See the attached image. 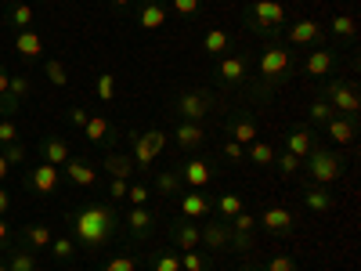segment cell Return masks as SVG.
Segmentation results:
<instances>
[{"label":"cell","instance_id":"obj_25","mask_svg":"<svg viewBox=\"0 0 361 271\" xmlns=\"http://www.w3.org/2000/svg\"><path fill=\"white\" fill-rule=\"evenodd\" d=\"M304 206H307V214H333L336 210V195L329 185H311V181H304Z\"/></svg>","mask_w":361,"mask_h":271},{"label":"cell","instance_id":"obj_3","mask_svg":"<svg viewBox=\"0 0 361 271\" xmlns=\"http://www.w3.org/2000/svg\"><path fill=\"white\" fill-rule=\"evenodd\" d=\"M286 22H289V11L282 0H250L243 8V25L260 40H279Z\"/></svg>","mask_w":361,"mask_h":271},{"label":"cell","instance_id":"obj_16","mask_svg":"<svg viewBox=\"0 0 361 271\" xmlns=\"http://www.w3.org/2000/svg\"><path fill=\"white\" fill-rule=\"evenodd\" d=\"M83 138L109 152V148H116V141H119V127L112 124L105 112H90V119L83 124Z\"/></svg>","mask_w":361,"mask_h":271},{"label":"cell","instance_id":"obj_47","mask_svg":"<svg viewBox=\"0 0 361 271\" xmlns=\"http://www.w3.org/2000/svg\"><path fill=\"white\" fill-rule=\"evenodd\" d=\"M148 199H152V185H145V181H130L127 203H130V206H148Z\"/></svg>","mask_w":361,"mask_h":271},{"label":"cell","instance_id":"obj_19","mask_svg":"<svg viewBox=\"0 0 361 271\" xmlns=\"http://www.w3.org/2000/svg\"><path fill=\"white\" fill-rule=\"evenodd\" d=\"M29 90H33V83H29V76H25V73L11 76V80H8V90L0 95V116L15 119V116H18V109H22V102L29 98Z\"/></svg>","mask_w":361,"mask_h":271},{"label":"cell","instance_id":"obj_37","mask_svg":"<svg viewBox=\"0 0 361 271\" xmlns=\"http://www.w3.org/2000/svg\"><path fill=\"white\" fill-rule=\"evenodd\" d=\"M243 210H246V203H243V195H238V192H217L214 195V217L231 221L235 214H243Z\"/></svg>","mask_w":361,"mask_h":271},{"label":"cell","instance_id":"obj_55","mask_svg":"<svg viewBox=\"0 0 361 271\" xmlns=\"http://www.w3.org/2000/svg\"><path fill=\"white\" fill-rule=\"evenodd\" d=\"M8 210H11V195L4 192V185H0V217H4Z\"/></svg>","mask_w":361,"mask_h":271},{"label":"cell","instance_id":"obj_50","mask_svg":"<svg viewBox=\"0 0 361 271\" xmlns=\"http://www.w3.org/2000/svg\"><path fill=\"white\" fill-rule=\"evenodd\" d=\"M170 11L180 18H195L202 11V0H170Z\"/></svg>","mask_w":361,"mask_h":271},{"label":"cell","instance_id":"obj_51","mask_svg":"<svg viewBox=\"0 0 361 271\" xmlns=\"http://www.w3.org/2000/svg\"><path fill=\"white\" fill-rule=\"evenodd\" d=\"M264 271H300V267H296V260L289 253H275V257H267Z\"/></svg>","mask_w":361,"mask_h":271},{"label":"cell","instance_id":"obj_27","mask_svg":"<svg viewBox=\"0 0 361 271\" xmlns=\"http://www.w3.org/2000/svg\"><path fill=\"white\" fill-rule=\"evenodd\" d=\"M185 192V181H180L177 167H166V170H152V195H159L163 203L177 199Z\"/></svg>","mask_w":361,"mask_h":271},{"label":"cell","instance_id":"obj_26","mask_svg":"<svg viewBox=\"0 0 361 271\" xmlns=\"http://www.w3.org/2000/svg\"><path fill=\"white\" fill-rule=\"evenodd\" d=\"M177 174H180V181H185V188H206L209 177H214V167H209V159H202V156H192V159H185L177 167Z\"/></svg>","mask_w":361,"mask_h":271},{"label":"cell","instance_id":"obj_48","mask_svg":"<svg viewBox=\"0 0 361 271\" xmlns=\"http://www.w3.org/2000/svg\"><path fill=\"white\" fill-rule=\"evenodd\" d=\"M127 188H130V181H119V177H109V188H105L109 203H112V206H119V203H127Z\"/></svg>","mask_w":361,"mask_h":271},{"label":"cell","instance_id":"obj_39","mask_svg":"<svg viewBox=\"0 0 361 271\" xmlns=\"http://www.w3.org/2000/svg\"><path fill=\"white\" fill-rule=\"evenodd\" d=\"M47 250H51V257H54L58 264H73V260L80 257V246L73 243L69 235H58V239H51V246H47Z\"/></svg>","mask_w":361,"mask_h":271},{"label":"cell","instance_id":"obj_8","mask_svg":"<svg viewBox=\"0 0 361 271\" xmlns=\"http://www.w3.org/2000/svg\"><path fill=\"white\" fill-rule=\"evenodd\" d=\"M329 105H333L336 116H347V119H361V95H357V83L354 80H340V76H329L322 80V95Z\"/></svg>","mask_w":361,"mask_h":271},{"label":"cell","instance_id":"obj_28","mask_svg":"<svg viewBox=\"0 0 361 271\" xmlns=\"http://www.w3.org/2000/svg\"><path fill=\"white\" fill-rule=\"evenodd\" d=\"M44 51H47V44H44V37L37 33L33 25L18 29V33H15V54H18V58H25V62H40Z\"/></svg>","mask_w":361,"mask_h":271},{"label":"cell","instance_id":"obj_40","mask_svg":"<svg viewBox=\"0 0 361 271\" xmlns=\"http://www.w3.org/2000/svg\"><path fill=\"white\" fill-rule=\"evenodd\" d=\"M148 271H180V253L152 250V253H148Z\"/></svg>","mask_w":361,"mask_h":271},{"label":"cell","instance_id":"obj_56","mask_svg":"<svg viewBox=\"0 0 361 271\" xmlns=\"http://www.w3.org/2000/svg\"><path fill=\"white\" fill-rule=\"evenodd\" d=\"M4 243H11V224L0 217V246H4Z\"/></svg>","mask_w":361,"mask_h":271},{"label":"cell","instance_id":"obj_6","mask_svg":"<svg viewBox=\"0 0 361 271\" xmlns=\"http://www.w3.org/2000/svg\"><path fill=\"white\" fill-rule=\"evenodd\" d=\"M253 76V54L250 51H228L214 62V83L217 90H243Z\"/></svg>","mask_w":361,"mask_h":271},{"label":"cell","instance_id":"obj_61","mask_svg":"<svg viewBox=\"0 0 361 271\" xmlns=\"http://www.w3.org/2000/svg\"><path fill=\"white\" fill-rule=\"evenodd\" d=\"M0 271H8V264H4V260H0Z\"/></svg>","mask_w":361,"mask_h":271},{"label":"cell","instance_id":"obj_9","mask_svg":"<svg viewBox=\"0 0 361 271\" xmlns=\"http://www.w3.org/2000/svg\"><path fill=\"white\" fill-rule=\"evenodd\" d=\"M286 47L293 51H314V47H325L329 37H325V25L314 22V18H296V22H286L282 37H279Z\"/></svg>","mask_w":361,"mask_h":271},{"label":"cell","instance_id":"obj_62","mask_svg":"<svg viewBox=\"0 0 361 271\" xmlns=\"http://www.w3.org/2000/svg\"><path fill=\"white\" fill-rule=\"evenodd\" d=\"M0 4H15V0H0Z\"/></svg>","mask_w":361,"mask_h":271},{"label":"cell","instance_id":"obj_31","mask_svg":"<svg viewBox=\"0 0 361 271\" xmlns=\"http://www.w3.org/2000/svg\"><path fill=\"white\" fill-rule=\"evenodd\" d=\"M173 141H177L180 152H199V148L206 145V127H202V124H185V119H177Z\"/></svg>","mask_w":361,"mask_h":271},{"label":"cell","instance_id":"obj_45","mask_svg":"<svg viewBox=\"0 0 361 271\" xmlns=\"http://www.w3.org/2000/svg\"><path fill=\"white\" fill-rule=\"evenodd\" d=\"M22 141V127H18V119H8V116H0V148H8Z\"/></svg>","mask_w":361,"mask_h":271},{"label":"cell","instance_id":"obj_5","mask_svg":"<svg viewBox=\"0 0 361 271\" xmlns=\"http://www.w3.org/2000/svg\"><path fill=\"white\" fill-rule=\"evenodd\" d=\"M300 170H304V181H311V185H333V181H340L347 174V159L336 152V148L314 145L304 156V163H300Z\"/></svg>","mask_w":361,"mask_h":271},{"label":"cell","instance_id":"obj_60","mask_svg":"<svg viewBox=\"0 0 361 271\" xmlns=\"http://www.w3.org/2000/svg\"><path fill=\"white\" fill-rule=\"evenodd\" d=\"M8 80H11V73L4 69V62H0V95H4V90H8Z\"/></svg>","mask_w":361,"mask_h":271},{"label":"cell","instance_id":"obj_12","mask_svg":"<svg viewBox=\"0 0 361 271\" xmlns=\"http://www.w3.org/2000/svg\"><path fill=\"white\" fill-rule=\"evenodd\" d=\"M22 188H29L33 195H54L62 188V167L51 163H33L22 170Z\"/></svg>","mask_w":361,"mask_h":271},{"label":"cell","instance_id":"obj_17","mask_svg":"<svg viewBox=\"0 0 361 271\" xmlns=\"http://www.w3.org/2000/svg\"><path fill=\"white\" fill-rule=\"evenodd\" d=\"M62 177L69 181L73 188H94V185H98V177H102V170L90 163L87 156H76V152H73L69 163L62 167Z\"/></svg>","mask_w":361,"mask_h":271},{"label":"cell","instance_id":"obj_57","mask_svg":"<svg viewBox=\"0 0 361 271\" xmlns=\"http://www.w3.org/2000/svg\"><path fill=\"white\" fill-rule=\"evenodd\" d=\"M109 8H116V11H130V8H134V0H109Z\"/></svg>","mask_w":361,"mask_h":271},{"label":"cell","instance_id":"obj_41","mask_svg":"<svg viewBox=\"0 0 361 271\" xmlns=\"http://www.w3.org/2000/svg\"><path fill=\"white\" fill-rule=\"evenodd\" d=\"M180 271H214V253L185 250L180 253Z\"/></svg>","mask_w":361,"mask_h":271},{"label":"cell","instance_id":"obj_58","mask_svg":"<svg viewBox=\"0 0 361 271\" xmlns=\"http://www.w3.org/2000/svg\"><path fill=\"white\" fill-rule=\"evenodd\" d=\"M8 174H11V163L4 159V152H0V185H4V181H8Z\"/></svg>","mask_w":361,"mask_h":271},{"label":"cell","instance_id":"obj_11","mask_svg":"<svg viewBox=\"0 0 361 271\" xmlns=\"http://www.w3.org/2000/svg\"><path fill=\"white\" fill-rule=\"evenodd\" d=\"M336 69H340V47H333V44L307 51V54H304V62L296 66V73H304V76H311V80L336 76Z\"/></svg>","mask_w":361,"mask_h":271},{"label":"cell","instance_id":"obj_10","mask_svg":"<svg viewBox=\"0 0 361 271\" xmlns=\"http://www.w3.org/2000/svg\"><path fill=\"white\" fill-rule=\"evenodd\" d=\"M119 217H123V235H127V243L137 246V243H148L156 231V221L159 214L152 206H130V210H119Z\"/></svg>","mask_w":361,"mask_h":271},{"label":"cell","instance_id":"obj_49","mask_svg":"<svg viewBox=\"0 0 361 271\" xmlns=\"http://www.w3.org/2000/svg\"><path fill=\"white\" fill-rule=\"evenodd\" d=\"M231 231H243V235H257V217L250 214V210H243V214H235L231 221Z\"/></svg>","mask_w":361,"mask_h":271},{"label":"cell","instance_id":"obj_34","mask_svg":"<svg viewBox=\"0 0 361 271\" xmlns=\"http://www.w3.org/2000/svg\"><path fill=\"white\" fill-rule=\"evenodd\" d=\"M325 138L333 141V145H354L357 141V124H354V119H347V116H333L325 124Z\"/></svg>","mask_w":361,"mask_h":271},{"label":"cell","instance_id":"obj_4","mask_svg":"<svg viewBox=\"0 0 361 271\" xmlns=\"http://www.w3.org/2000/svg\"><path fill=\"white\" fill-rule=\"evenodd\" d=\"M166 109L177 119H185V124H206V116H214L221 109V95H214L206 87H185L166 102Z\"/></svg>","mask_w":361,"mask_h":271},{"label":"cell","instance_id":"obj_20","mask_svg":"<svg viewBox=\"0 0 361 271\" xmlns=\"http://www.w3.org/2000/svg\"><path fill=\"white\" fill-rule=\"evenodd\" d=\"M134 8H137L134 22H137V29H145V33H152V29H163L166 25V15H170L166 0H134Z\"/></svg>","mask_w":361,"mask_h":271},{"label":"cell","instance_id":"obj_14","mask_svg":"<svg viewBox=\"0 0 361 271\" xmlns=\"http://www.w3.org/2000/svg\"><path fill=\"white\" fill-rule=\"evenodd\" d=\"M199 239H202L199 246H206L209 253H224V250H231V224H228L224 217L209 214V217L199 224Z\"/></svg>","mask_w":361,"mask_h":271},{"label":"cell","instance_id":"obj_1","mask_svg":"<svg viewBox=\"0 0 361 271\" xmlns=\"http://www.w3.org/2000/svg\"><path fill=\"white\" fill-rule=\"evenodd\" d=\"M66 228L80 253H105L123 235V217H119V206H112L109 199H90L69 210Z\"/></svg>","mask_w":361,"mask_h":271},{"label":"cell","instance_id":"obj_59","mask_svg":"<svg viewBox=\"0 0 361 271\" xmlns=\"http://www.w3.org/2000/svg\"><path fill=\"white\" fill-rule=\"evenodd\" d=\"M238 271H264L257 260H250V257H243V264H238Z\"/></svg>","mask_w":361,"mask_h":271},{"label":"cell","instance_id":"obj_36","mask_svg":"<svg viewBox=\"0 0 361 271\" xmlns=\"http://www.w3.org/2000/svg\"><path fill=\"white\" fill-rule=\"evenodd\" d=\"M94 271H141V253L134 250H119V253H109Z\"/></svg>","mask_w":361,"mask_h":271},{"label":"cell","instance_id":"obj_29","mask_svg":"<svg viewBox=\"0 0 361 271\" xmlns=\"http://www.w3.org/2000/svg\"><path fill=\"white\" fill-rule=\"evenodd\" d=\"M102 170L109 177H119V181H137V163L130 159V152H116V148H109L105 159H102Z\"/></svg>","mask_w":361,"mask_h":271},{"label":"cell","instance_id":"obj_18","mask_svg":"<svg viewBox=\"0 0 361 271\" xmlns=\"http://www.w3.org/2000/svg\"><path fill=\"white\" fill-rule=\"evenodd\" d=\"M166 239H170V246L177 250V253H185V250H199V224L195 221H188V217H173L170 224H166Z\"/></svg>","mask_w":361,"mask_h":271},{"label":"cell","instance_id":"obj_46","mask_svg":"<svg viewBox=\"0 0 361 271\" xmlns=\"http://www.w3.org/2000/svg\"><path fill=\"white\" fill-rule=\"evenodd\" d=\"M300 163H304V159H296L293 152H286V148H282V152L275 156V167H271V170H279L282 177H296L300 174Z\"/></svg>","mask_w":361,"mask_h":271},{"label":"cell","instance_id":"obj_21","mask_svg":"<svg viewBox=\"0 0 361 271\" xmlns=\"http://www.w3.org/2000/svg\"><path fill=\"white\" fill-rule=\"evenodd\" d=\"M257 228H264L267 235H293L296 231V217H293V210H286V206H267L264 214L257 217Z\"/></svg>","mask_w":361,"mask_h":271},{"label":"cell","instance_id":"obj_54","mask_svg":"<svg viewBox=\"0 0 361 271\" xmlns=\"http://www.w3.org/2000/svg\"><path fill=\"white\" fill-rule=\"evenodd\" d=\"M66 119H69V127H76V131H83V124L90 119V109H83V105H69V112H66Z\"/></svg>","mask_w":361,"mask_h":271},{"label":"cell","instance_id":"obj_32","mask_svg":"<svg viewBox=\"0 0 361 271\" xmlns=\"http://www.w3.org/2000/svg\"><path fill=\"white\" fill-rule=\"evenodd\" d=\"M202 51L217 62V58H224L228 51H235V37L228 33V29H221V25H209L202 33Z\"/></svg>","mask_w":361,"mask_h":271},{"label":"cell","instance_id":"obj_35","mask_svg":"<svg viewBox=\"0 0 361 271\" xmlns=\"http://www.w3.org/2000/svg\"><path fill=\"white\" fill-rule=\"evenodd\" d=\"M33 22H37V11H33V4H25V0H15V4L4 8V25L15 29V33L18 29H29Z\"/></svg>","mask_w":361,"mask_h":271},{"label":"cell","instance_id":"obj_22","mask_svg":"<svg viewBox=\"0 0 361 271\" xmlns=\"http://www.w3.org/2000/svg\"><path fill=\"white\" fill-rule=\"evenodd\" d=\"M0 260L8 264V271H40V257L22 243H4L0 246Z\"/></svg>","mask_w":361,"mask_h":271},{"label":"cell","instance_id":"obj_7","mask_svg":"<svg viewBox=\"0 0 361 271\" xmlns=\"http://www.w3.org/2000/svg\"><path fill=\"white\" fill-rule=\"evenodd\" d=\"M127 145H130V159L137 163V174H152L156 170V159L163 156V148H166V131H159V127L130 131L127 134Z\"/></svg>","mask_w":361,"mask_h":271},{"label":"cell","instance_id":"obj_53","mask_svg":"<svg viewBox=\"0 0 361 271\" xmlns=\"http://www.w3.org/2000/svg\"><path fill=\"white\" fill-rule=\"evenodd\" d=\"M0 152H4V159H8L11 167H22V163H25V156H29L22 141H15V145H8V148H0Z\"/></svg>","mask_w":361,"mask_h":271},{"label":"cell","instance_id":"obj_2","mask_svg":"<svg viewBox=\"0 0 361 271\" xmlns=\"http://www.w3.org/2000/svg\"><path fill=\"white\" fill-rule=\"evenodd\" d=\"M293 76H296V51L286 47L282 40H264L260 54L253 58V76L243 90L253 105H267L275 98V90L286 87Z\"/></svg>","mask_w":361,"mask_h":271},{"label":"cell","instance_id":"obj_15","mask_svg":"<svg viewBox=\"0 0 361 271\" xmlns=\"http://www.w3.org/2000/svg\"><path fill=\"white\" fill-rule=\"evenodd\" d=\"M173 203H177V214L188 217V221H206L214 214V195H206L202 188H185Z\"/></svg>","mask_w":361,"mask_h":271},{"label":"cell","instance_id":"obj_52","mask_svg":"<svg viewBox=\"0 0 361 271\" xmlns=\"http://www.w3.org/2000/svg\"><path fill=\"white\" fill-rule=\"evenodd\" d=\"M221 159H231V163H243L246 159V148L243 145H238V141H221Z\"/></svg>","mask_w":361,"mask_h":271},{"label":"cell","instance_id":"obj_30","mask_svg":"<svg viewBox=\"0 0 361 271\" xmlns=\"http://www.w3.org/2000/svg\"><path fill=\"white\" fill-rule=\"evenodd\" d=\"M51 228L44 224V221H25L22 228H18V243L22 246H29V250H33V253H44L47 246H51Z\"/></svg>","mask_w":361,"mask_h":271},{"label":"cell","instance_id":"obj_38","mask_svg":"<svg viewBox=\"0 0 361 271\" xmlns=\"http://www.w3.org/2000/svg\"><path fill=\"white\" fill-rule=\"evenodd\" d=\"M275 156H279V148L271 145V141H250L246 145V159L253 163V167H275Z\"/></svg>","mask_w":361,"mask_h":271},{"label":"cell","instance_id":"obj_42","mask_svg":"<svg viewBox=\"0 0 361 271\" xmlns=\"http://www.w3.org/2000/svg\"><path fill=\"white\" fill-rule=\"evenodd\" d=\"M333 116H336V112H333V105H329L325 98H314V102L307 105V127H325Z\"/></svg>","mask_w":361,"mask_h":271},{"label":"cell","instance_id":"obj_63","mask_svg":"<svg viewBox=\"0 0 361 271\" xmlns=\"http://www.w3.org/2000/svg\"><path fill=\"white\" fill-rule=\"evenodd\" d=\"M44 4H51V0H44Z\"/></svg>","mask_w":361,"mask_h":271},{"label":"cell","instance_id":"obj_13","mask_svg":"<svg viewBox=\"0 0 361 271\" xmlns=\"http://www.w3.org/2000/svg\"><path fill=\"white\" fill-rule=\"evenodd\" d=\"M224 138L228 141H238V145H250V141H257L260 138V127H257V116H253V109H231L228 116H224Z\"/></svg>","mask_w":361,"mask_h":271},{"label":"cell","instance_id":"obj_44","mask_svg":"<svg viewBox=\"0 0 361 271\" xmlns=\"http://www.w3.org/2000/svg\"><path fill=\"white\" fill-rule=\"evenodd\" d=\"M94 95H98L102 105H109V102L116 98V76H112V73H98V76H94Z\"/></svg>","mask_w":361,"mask_h":271},{"label":"cell","instance_id":"obj_33","mask_svg":"<svg viewBox=\"0 0 361 271\" xmlns=\"http://www.w3.org/2000/svg\"><path fill=\"white\" fill-rule=\"evenodd\" d=\"M325 37H333L336 47H350L357 40V18L354 15H333V18H329Z\"/></svg>","mask_w":361,"mask_h":271},{"label":"cell","instance_id":"obj_23","mask_svg":"<svg viewBox=\"0 0 361 271\" xmlns=\"http://www.w3.org/2000/svg\"><path fill=\"white\" fill-rule=\"evenodd\" d=\"M37 152H40V163L66 167V163H69V156H73V145H69L62 134H47V138H40Z\"/></svg>","mask_w":361,"mask_h":271},{"label":"cell","instance_id":"obj_24","mask_svg":"<svg viewBox=\"0 0 361 271\" xmlns=\"http://www.w3.org/2000/svg\"><path fill=\"white\" fill-rule=\"evenodd\" d=\"M314 145H318V138H314V127H307V124L289 127V131L282 134V148H286V152H293L296 159H304Z\"/></svg>","mask_w":361,"mask_h":271},{"label":"cell","instance_id":"obj_43","mask_svg":"<svg viewBox=\"0 0 361 271\" xmlns=\"http://www.w3.org/2000/svg\"><path fill=\"white\" fill-rule=\"evenodd\" d=\"M40 62H44V73H47V80L54 83V87H69V69H66V62H62V58H40Z\"/></svg>","mask_w":361,"mask_h":271}]
</instances>
